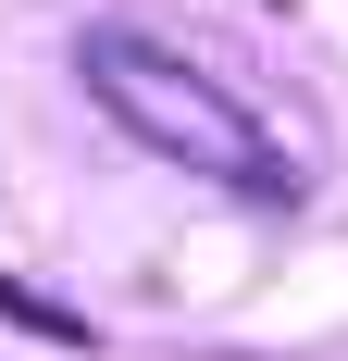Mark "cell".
<instances>
[{"mask_svg": "<svg viewBox=\"0 0 348 361\" xmlns=\"http://www.w3.org/2000/svg\"><path fill=\"white\" fill-rule=\"evenodd\" d=\"M0 324H25V336H50V349H87V324H75V312H50L37 287H13V274H0Z\"/></svg>", "mask_w": 348, "mask_h": 361, "instance_id": "7a4b0ae2", "label": "cell"}, {"mask_svg": "<svg viewBox=\"0 0 348 361\" xmlns=\"http://www.w3.org/2000/svg\"><path fill=\"white\" fill-rule=\"evenodd\" d=\"M75 63H87V100H100L137 149H162L174 175H211V187H237V200H261V212H286V200L311 187L299 149H286L224 75H199L187 50H162L149 25H87Z\"/></svg>", "mask_w": 348, "mask_h": 361, "instance_id": "6da1fadb", "label": "cell"}]
</instances>
